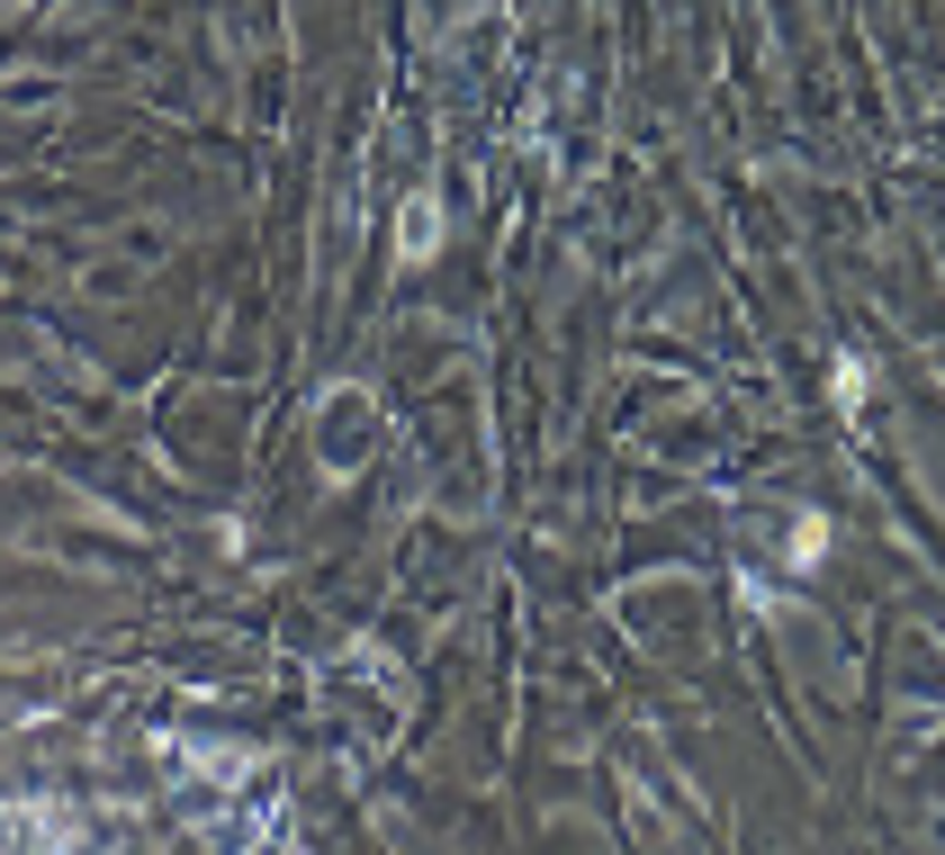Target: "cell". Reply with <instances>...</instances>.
<instances>
[{
    "label": "cell",
    "instance_id": "1",
    "mask_svg": "<svg viewBox=\"0 0 945 855\" xmlns=\"http://www.w3.org/2000/svg\"><path fill=\"white\" fill-rule=\"evenodd\" d=\"M433 243H442V226H433V199H415V234H405V252H415V261H424Z\"/></svg>",
    "mask_w": 945,
    "mask_h": 855
}]
</instances>
